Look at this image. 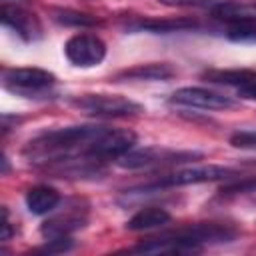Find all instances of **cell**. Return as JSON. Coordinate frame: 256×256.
I'll list each match as a JSON object with an SVG mask.
<instances>
[{"label": "cell", "instance_id": "obj_15", "mask_svg": "<svg viewBox=\"0 0 256 256\" xmlns=\"http://www.w3.org/2000/svg\"><path fill=\"white\" fill-rule=\"evenodd\" d=\"M172 220L170 212H166L160 206H148L138 210L128 222H126V230L132 232H140V230H152V228H160L164 224H168Z\"/></svg>", "mask_w": 256, "mask_h": 256}, {"label": "cell", "instance_id": "obj_1", "mask_svg": "<svg viewBox=\"0 0 256 256\" xmlns=\"http://www.w3.org/2000/svg\"><path fill=\"white\" fill-rule=\"evenodd\" d=\"M104 128L106 126L82 124V126H66V128L42 132L26 144L24 158L32 166L44 170H50L74 158H92L90 146L104 132Z\"/></svg>", "mask_w": 256, "mask_h": 256}, {"label": "cell", "instance_id": "obj_3", "mask_svg": "<svg viewBox=\"0 0 256 256\" xmlns=\"http://www.w3.org/2000/svg\"><path fill=\"white\" fill-rule=\"evenodd\" d=\"M70 104L94 118H128L144 110L138 102L120 94H80L70 98Z\"/></svg>", "mask_w": 256, "mask_h": 256}, {"label": "cell", "instance_id": "obj_22", "mask_svg": "<svg viewBox=\"0 0 256 256\" xmlns=\"http://www.w3.org/2000/svg\"><path fill=\"white\" fill-rule=\"evenodd\" d=\"M0 238L2 242H8L12 236H14V228H12V222H10V212L6 206H2V220H0Z\"/></svg>", "mask_w": 256, "mask_h": 256}, {"label": "cell", "instance_id": "obj_13", "mask_svg": "<svg viewBox=\"0 0 256 256\" xmlns=\"http://www.w3.org/2000/svg\"><path fill=\"white\" fill-rule=\"evenodd\" d=\"M176 74V70L168 62H148V64H136L132 68H126L114 76V82L122 80H170Z\"/></svg>", "mask_w": 256, "mask_h": 256}, {"label": "cell", "instance_id": "obj_5", "mask_svg": "<svg viewBox=\"0 0 256 256\" xmlns=\"http://www.w3.org/2000/svg\"><path fill=\"white\" fill-rule=\"evenodd\" d=\"M56 84V76L44 68H4L2 72V86L18 96H38L50 90Z\"/></svg>", "mask_w": 256, "mask_h": 256}, {"label": "cell", "instance_id": "obj_9", "mask_svg": "<svg viewBox=\"0 0 256 256\" xmlns=\"http://www.w3.org/2000/svg\"><path fill=\"white\" fill-rule=\"evenodd\" d=\"M86 220H88V206L82 204V202H72L64 212L48 218L40 226V234L46 240L64 238V236H70L72 232L84 228L86 226Z\"/></svg>", "mask_w": 256, "mask_h": 256}, {"label": "cell", "instance_id": "obj_19", "mask_svg": "<svg viewBox=\"0 0 256 256\" xmlns=\"http://www.w3.org/2000/svg\"><path fill=\"white\" fill-rule=\"evenodd\" d=\"M230 144L240 150H256V132L254 130H238L230 136Z\"/></svg>", "mask_w": 256, "mask_h": 256}, {"label": "cell", "instance_id": "obj_10", "mask_svg": "<svg viewBox=\"0 0 256 256\" xmlns=\"http://www.w3.org/2000/svg\"><path fill=\"white\" fill-rule=\"evenodd\" d=\"M0 18H2L4 26L12 28L26 42H34V40L42 38V24H40V20L36 18V14L28 12L26 8L2 4Z\"/></svg>", "mask_w": 256, "mask_h": 256}, {"label": "cell", "instance_id": "obj_11", "mask_svg": "<svg viewBox=\"0 0 256 256\" xmlns=\"http://www.w3.org/2000/svg\"><path fill=\"white\" fill-rule=\"evenodd\" d=\"M198 28L194 18H138L126 24L128 32H152V34H168V32H184Z\"/></svg>", "mask_w": 256, "mask_h": 256}, {"label": "cell", "instance_id": "obj_7", "mask_svg": "<svg viewBox=\"0 0 256 256\" xmlns=\"http://www.w3.org/2000/svg\"><path fill=\"white\" fill-rule=\"evenodd\" d=\"M136 144V134L126 128H104V132L92 142L90 156L98 162H110L122 158Z\"/></svg>", "mask_w": 256, "mask_h": 256}, {"label": "cell", "instance_id": "obj_17", "mask_svg": "<svg viewBox=\"0 0 256 256\" xmlns=\"http://www.w3.org/2000/svg\"><path fill=\"white\" fill-rule=\"evenodd\" d=\"M52 18L64 26H96V24H100V18L86 14V12L70 10V8H54Z\"/></svg>", "mask_w": 256, "mask_h": 256}, {"label": "cell", "instance_id": "obj_8", "mask_svg": "<svg viewBox=\"0 0 256 256\" xmlns=\"http://www.w3.org/2000/svg\"><path fill=\"white\" fill-rule=\"evenodd\" d=\"M170 102L178 106L200 108V110H228L236 106V102L230 96H224V94H218L214 90L200 88V86H186V88L174 90L170 96Z\"/></svg>", "mask_w": 256, "mask_h": 256}, {"label": "cell", "instance_id": "obj_2", "mask_svg": "<svg viewBox=\"0 0 256 256\" xmlns=\"http://www.w3.org/2000/svg\"><path fill=\"white\" fill-rule=\"evenodd\" d=\"M238 172L226 166H192V168H180L174 172H168L148 184L136 186L126 190V194H148V192H158L164 188H176V186H188V184H202V182H216V180H228L234 178Z\"/></svg>", "mask_w": 256, "mask_h": 256}, {"label": "cell", "instance_id": "obj_21", "mask_svg": "<svg viewBox=\"0 0 256 256\" xmlns=\"http://www.w3.org/2000/svg\"><path fill=\"white\" fill-rule=\"evenodd\" d=\"M254 188H256V178H244L240 182H234V184L224 186L220 192L222 194H240V192H250Z\"/></svg>", "mask_w": 256, "mask_h": 256}, {"label": "cell", "instance_id": "obj_14", "mask_svg": "<svg viewBox=\"0 0 256 256\" xmlns=\"http://www.w3.org/2000/svg\"><path fill=\"white\" fill-rule=\"evenodd\" d=\"M60 204V192L48 184H36L26 192V208L34 216H44Z\"/></svg>", "mask_w": 256, "mask_h": 256}, {"label": "cell", "instance_id": "obj_6", "mask_svg": "<svg viewBox=\"0 0 256 256\" xmlns=\"http://www.w3.org/2000/svg\"><path fill=\"white\" fill-rule=\"evenodd\" d=\"M64 54L70 64L78 68H92L102 64V60L106 58V44L96 34L82 32L66 40Z\"/></svg>", "mask_w": 256, "mask_h": 256}, {"label": "cell", "instance_id": "obj_18", "mask_svg": "<svg viewBox=\"0 0 256 256\" xmlns=\"http://www.w3.org/2000/svg\"><path fill=\"white\" fill-rule=\"evenodd\" d=\"M226 36L234 42H256V22L250 24H230Z\"/></svg>", "mask_w": 256, "mask_h": 256}, {"label": "cell", "instance_id": "obj_23", "mask_svg": "<svg viewBox=\"0 0 256 256\" xmlns=\"http://www.w3.org/2000/svg\"><path fill=\"white\" fill-rule=\"evenodd\" d=\"M162 4H168V6H214L222 0H158Z\"/></svg>", "mask_w": 256, "mask_h": 256}, {"label": "cell", "instance_id": "obj_20", "mask_svg": "<svg viewBox=\"0 0 256 256\" xmlns=\"http://www.w3.org/2000/svg\"><path fill=\"white\" fill-rule=\"evenodd\" d=\"M72 246H74V242H72L70 236L52 238V240H46V244L40 248V252H46V254H60V252H68Z\"/></svg>", "mask_w": 256, "mask_h": 256}, {"label": "cell", "instance_id": "obj_16", "mask_svg": "<svg viewBox=\"0 0 256 256\" xmlns=\"http://www.w3.org/2000/svg\"><path fill=\"white\" fill-rule=\"evenodd\" d=\"M204 80L208 82H214V84H226V86H244L248 82H252L256 78V72L254 70H240V68H234V70H206L202 74Z\"/></svg>", "mask_w": 256, "mask_h": 256}, {"label": "cell", "instance_id": "obj_4", "mask_svg": "<svg viewBox=\"0 0 256 256\" xmlns=\"http://www.w3.org/2000/svg\"><path fill=\"white\" fill-rule=\"evenodd\" d=\"M202 152L194 150H172V148H158V146H148L140 150H130L122 158H118V166L128 168V170H140V168H166V166H176V164H186V162H196L202 160Z\"/></svg>", "mask_w": 256, "mask_h": 256}, {"label": "cell", "instance_id": "obj_24", "mask_svg": "<svg viewBox=\"0 0 256 256\" xmlns=\"http://www.w3.org/2000/svg\"><path fill=\"white\" fill-rule=\"evenodd\" d=\"M238 96L240 98H246V100H256V78L244 86L238 88Z\"/></svg>", "mask_w": 256, "mask_h": 256}, {"label": "cell", "instance_id": "obj_12", "mask_svg": "<svg viewBox=\"0 0 256 256\" xmlns=\"http://www.w3.org/2000/svg\"><path fill=\"white\" fill-rule=\"evenodd\" d=\"M210 14L228 24H250L256 22V2L222 0L210 8Z\"/></svg>", "mask_w": 256, "mask_h": 256}]
</instances>
